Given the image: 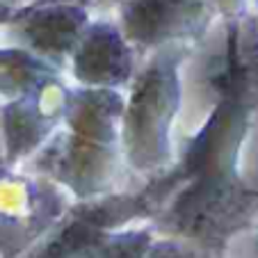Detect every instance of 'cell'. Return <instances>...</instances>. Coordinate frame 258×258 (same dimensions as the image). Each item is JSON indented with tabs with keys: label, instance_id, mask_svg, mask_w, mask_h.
Segmentation results:
<instances>
[{
	"label": "cell",
	"instance_id": "obj_10",
	"mask_svg": "<svg viewBox=\"0 0 258 258\" xmlns=\"http://www.w3.org/2000/svg\"><path fill=\"white\" fill-rule=\"evenodd\" d=\"M12 14H14V10L10 7V3H3V0H0V23L10 21V19H12Z\"/></svg>",
	"mask_w": 258,
	"mask_h": 258
},
{
	"label": "cell",
	"instance_id": "obj_4",
	"mask_svg": "<svg viewBox=\"0 0 258 258\" xmlns=\"http://www.w3.org/2000/svg\"><path fill=\"white\" fill-rule=\"evenodd\" d=\"M131 50L107 25H96L76 53V73L89 85H117L131 73Z\"/></svg>",
	"mask_w": 258,
	"mask_h": 258
},
{
	"label": "cell",
	"instance_id": "obj_9",
	"mask_svg": "<svg viewBox=\"0 0 258 258\" xmlns=\"http://www.w3.org/2000/svg\"><path fill=\"white\" fill-rule=\"evenodd\" d=\"M149 258H197V256H192V251H185V249L176 247V244H160L158 249H153Z\"/></svg>",
	"mask_w": 258,
	"mask_h": 258
},
{
	"label": "cell",
	"instance_id": "obj_11",
	"mask_svg": "<svg viewBox=\"0 0 258 258\" xmlns=\"http://www.w3.org/2000/svg\"><path fill=\"white\" fill-rule=\"evenodd\" d=\"M3 3H7V0H3Z\"/></svg>",
	"mask_w": 258,
	"mask_h": 258
},
{
	"label": "cell",
	"instance_id": "obj_2",
	"mask_svg": "<svg viewBox=\"0 0 258 258\" xmlns=\"http://www.w3.org/2000/svg\"><path fill=\"white\" fill-rule=\"evenodd\" d=\"M244 199L226 185H199L178 204L176 217L180 229L192 233H224L244 213Z\"/></svg>",
	"mask_w": 258,
	"mask_h": 258
},
{
	"label": "cell",
	"instance_id": "obj_8",
	"mask_svg": "<svg viewBox=\"0 0 258 258\" xmlns=\"http://www.w3.org/2000/svg\"><path fill=\"white\" fill-rule=\"evenodd\" d=\"M146 249V238L142 233L121 235L103 249H96L94 258H142Z\"/></svg>",
	"mask_w": 258,
	"mask_h": 258
},
{
	"label": "cell",
	"instance_id": "obj_5",
	"mask_svg": "<svg viewBox=\"0 0 258 258\" xmlns=\"http://www.w3.org/2000/svg\"><path fill=\"white\" fill-rule=\"evenodd\" d=\"M85 23V12L71 5L41 7L23 19L21 32L41 53L62 55L73 48Z\"/></svg>",
	"mask_w": 258,
	"mask_h": 258
},
{
	"label": "cell",
	"instance_id": "obj_7",
	"mask_svg": "<svg viewBox=\"0 0 258 258\" xmlns=\"http://www.w3.org/2000/svg\"><path fill=\"white\" fill-rule=\"evenodd\" d=\"M41 119L28 103H14L5 110V137L7 151L12 158L21 156L39 142L41 137Z\"/></svg>",
	"mask_w": 258,
	"mask_h": 258
},
{
	"label": "cell",
	"instance_id": "obj_1",
	"mask_svg": "<svg viewBox=\"0 0 258 258\" xmlns=\"http://www.w3.org/2000/svg\"><path fill=\"white\" fill-rule=\"evenodd\" d=\"M174 96L171 69H151V73L142 80L131 107V137L135 149L142 153V160H149L156 151H160Z\"/></svg>",
	"mask_w": 258,
	"mask_h": 258
},
{
	"label": "cell",
	"instance_id": "obj_3",
	"mask_svg": "<svg viewBox=\"0 0 258 258\" xmlns=\"http://www.w3.org/2000/svg\"><path fill=\"white\" fill-rule=\"evenodd\" d=\"M201 14V0H133L126 12V30L133 39L156 44L185 32Z\"/></svg>",
	"mask_w": 258,
	"mask_h": 258
},
{
	"label": "cell",
	"instance_id": "obj_6",
	"mask_svg": "<svg viewBox=\"0 0 258 258\" xmlns=\"http://www.w3.org/2000/svg\"><path fill=\"white\" fill-rule=\"evenodd\" d=\"M46 78V69L30 55L19 50H0V92L28 94L37 89Z\"/></svg>",
	"mask_w": 258,
	"mask_h": 258
}]
</instances>
